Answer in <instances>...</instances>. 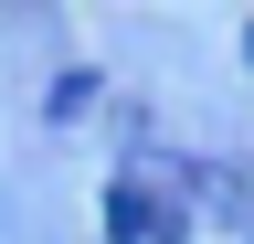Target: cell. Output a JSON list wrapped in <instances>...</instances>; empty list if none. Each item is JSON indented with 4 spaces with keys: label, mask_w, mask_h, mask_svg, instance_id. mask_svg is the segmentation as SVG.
Segmentation results:
<instances>
[{
    "label": "cell",
    "mask_w": 254,
    "mask_h": 244,
    "mask_svg": "<svg viewBox=\"0 0 254 244\" xmlns=\"http://www.w3.org/2000/svg\"><path fill=\"white\" fill-rule=\"evenodd\" d=\"M106 234H117V244H180V234H190V191H180V170L127 160V170L106 180Z\"/></svg>",
    "instance_id": "obj_1"
},
{
    "label": "cell",
    "mask_w": 254,
    "mask_h": 244,
    "mask_svg": "<svg viewBox=\"0 0 254 244\" xmlns=\"http://www.w3.org/2000/svg\"><path fill=\"white\" fill-rule=\"evenodd\" d=\"M244 64H254V32H244Z\"/></svg>",
    "instance_id": "obj_2"
}]
</instances>
